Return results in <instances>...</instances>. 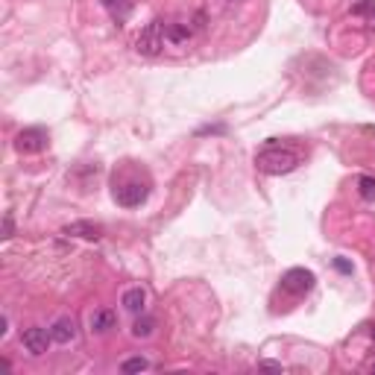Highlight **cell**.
Listing matches in <instances>:
<instances>
[{"instance_id": "13", "label": "cell", "mask_w": 375, "mask_h": 375, "mask_svg": "<svg viewBox=\"0 0 375 375\" xmlns=\"http://www.w3.org/2000/svg\"><path fill=\"white\" fill-rule=\"evenodd\" d=\"M152 331H156V319H152L150 314H141L135 319V326H132V335L135 337H150Z\"/></svg>"}, {"instance_id": "14", "label": "cell", "mask_w": 375, "mask_h": 375, "mask_svg": "<svg viewBox=\"0 0 375 375\" xmlns=\"http://www.w3.org/2000/svg\"><path fill=\"white\" fill-rule=\"evenodd\" d=\"M358 193H360V200L375 202V176H360L358 179Z\"/></svg>"}, {"instance_id": "5", "label": "cell", "mask_w": 375, "mask_h": 375, "mask_svg": "<svg viewBox=\"0 0 375 375\" xmlns=\"http://www.w3.org/2000/svg\"><path fill=\"white\" fill-rule=\"evenodd\" d=\"M21 343H24V349L30 352V355H45L50 349V343H53V335H50V328H41V326H33V328H26L24 335H21Z\"/></svg>"}, {"instance_id": "16", "label": "cell", "mask_w": 375, "mask_h": 375, "mask_svg": "<svg viewBox=\"0 0 375 375\" xmlns=\"http://www.w3.org/2000/svg\"><path fill=\"white\" fill-rule=\"evenodd\" d=\"M12 232H15V226H12V217L6 214L3 217V238H12Z\"/></svg>"}, {"instance_id": "2", "label": "cell", "mask_w": 375, "mask_h": 375, "mask_svg": "<svg viewBox=\"0 0 375 375\" xmlns=\"http://www.w3.org/2000/svg\"><path fill=\"white\" fill-rule=\"evenodd\" d=\"M164 45H168V21L156 18L144 26L141 35H138L135 50L141 53V56H159V53L164 50Z\"/></svg>"}, {"instance_id": "6", "label": "cell", "mask_w": 375, "mask_h": 375, "mask_svg": "<svg viewBox=\"0 0 375 375\" xmlns=\"http://www.w3.org/2000/svg\"><path fill=\"white\" fill-rule=\"evenodd\" d=\"M47 147V132L41 127H30V129H21L15 138V150L18 152H41Z\"/></svg>"}, {"instance_id": "3", "label": "cell", "mask_w": 375, "mask_h": 375, "mask_svg": "<svg viewBox=\"0 0 375 375\" xmlns=\"http://www.w3.org/2000/svg\"><path fill=\"white\" fill-rule=\"evenodd\" d=\"M112 197H115V202L123 205V208H135V205L147 202V197H150V182H141V179H127V182H118V179H115Z\"/></svg>"}, {"instance_id": "10", "label": "cell", "mask_w": 375, "mask_h": 375, "mask_svg": "<svg viewBox=\"0 0 375 375\" xmlns=\"http://www.w3.org/2000/svg\"><path fill=\"white\" fill-rule=\"evenodd\" d=\"M120 305H123V308H127V311H132V314H144V305H147V290H144V287H129L127 294H123Z\"/></svg>"}, {"instance_id": "7", "label": "cell", "mask_w": 375, "mask_h": 375, "mask_svg": "<svg viewBox=\"0 0 375 375\" xmlns=\"http://www.w3.org/2000/svg\"><path fill=\"white\" fill-rule=\"evenodd\" d=\"M62 234H67V238H82V241H100L103 238V226L91 223V220H77V223H67L62 229Z\"/></svg>"}, {"instance_id": "12", "label": "cell", "mask_w": 375, "mask_h": 375, "mask_svg": "<svg viewBox=\"0 0 375 375\" xmlns=\"http://www.w3.org/2000/svg\"><path fill=\"white\" fill-rule=\"evenodd\" d=\"M100 3L109 9V15H112L118 24L127 21L129 12H132V0H100Z\"/></svg>"}, {"instance_id": "8", "label": "cell", "mask_w": 375, "mask_h": 375, "mask_svg": "<svg viewBox=\"0 0 375 375\" xmlns=\"http://www.w3.org/2000/svg\"><path fill=\"white\" fill-rule=\"evenodd\" d=\"M193 30H200V26L191 21H168V45H188L193 38Z\"/></svg>"}, {"instance_id": "1", "label": "cell", "mask_w": 375, "mask_h": 375, "mask_svg": "<svg viewBox=\"0 0 375 375\" xmlns=\"http://www.w3.org/2000/svg\"><path fill=\"white\" fill-rule=\"evenodd\" d=\"M299 161H302V152L299 150L287 147V144H279L276 138H270V141L258 150L255 168L261 173H270V176H285L290 170H296Z\"/></svg>"}, {"instance_id": "9", "label": "cell", "mask_w": 375, "mask_h": 375, "mask_svg": "<svg viewBox=\"0 0 375 375\" xmlns=\"http://www.w3.org/2000/svg\"><path fill=\"white\" fill-rule=\"evenodd\" d=\"M50 335H53V343H62V346L74 343L77 340V323L71 317H59L56 323L50 326Z\"/></svg>"}, {"instance_id": "17", "label": "cell", "mask_w": 375, "mask_h": 375, "mask_svg": "<svg viewBox=\"0 0 375 375\" xmlns=\"http://www.w3.org/2000/svg\"><path fill=\"white\" fill-rule=\"evenodd\" d=\"M258 367H261V369H273V372H282V364H273V360H261Z\"/></svg>"}, {"instance_id": "18", "label": "cell", "mask_w": 375, "mask_h": 375, "mask_svg": "<svg viewBox=\"0 0 375 375\" xmlns=\"http://www.w3.org/2000/svg\"><path fill=\"white\" fill-rule=\"evenodd\" d=\"M335 267H337L340 273H352V267H349V264H346V261H340V258L335 261Z\"/></svg>"}, {"instance_id": "11", "label": "cell", "mask_w": 375, "mask_h": 375, "mask_svg": "<svg viewBox=\"0 0 375 375\" xmlns=\"http://www.w3.org/2000/svg\"><path fill=\"white\" fill-rule=\"evenodd\" d=\"M115 326H118L115 311L103 308V311H94L91 314V331H94V335H106V331H112Z\"/></svg>"}, {"instance_id": "4", "label": "cell", "mask_w": 375, "mask_h": 375, "mask_svg": "<svg viewBox=\"0 0 375 375\" xmlns=\"http://www.w3.org/2000/svg\"><path fill=\"white\" fill-rule=\"evenodd\" d=\"M317 285V276L311 270H305V267H290L285 276H282V290L290 296H305V294H311Z\"/></svg>"}, {"instance_id": "19", "label": "cell", "mask_w": 375, "mask_h": 375, "mask_svg": "<svg viewBox=\"0 0 375 375\" xmlns=\"http://www.w3.org/2000/svg\"><path fill=\"white\" fill-rule=\"evenodd\" d=\"M372 372H375V364H372Z\"/></svg>"}, {"instance_id": "15", "label": "cell", "mask_w": 375, "mask_h": 375, "mask_svg": "<svg viewBox=\"0 0 375 375\" xmlns=\"http://www.w3.org/2000/svg\"><path fill=\"white\" fill-rule=\"evenodd\" d=\"M144 369H150V360L147 358H127L120 364V372H144Z\"/></svg>"}]
</instances>
